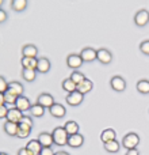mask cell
<instances>
[{
    "mask_svg": "<svg viewBox=\"0 0 149 155\" xmlns=\"http://www.w3.org/2000/svg\"><path fill=\"white\" fill-rule=\"evenodd\" d=\"M110 87L117 93H122L126 90V80L121 75H115L110 79Z\"/></svg>",
    "mask_w": 149,
    "mask_h": 155,
    "instance_id": "cell-6",
    "label": "cell"
},
{
    "mask_svg": "<svg viewBox=\"0 0 149 155\" xmlns=\"http://www.w3.org/2000/svg\"><path fill=\"white\" fill-rule=\"evenodd\" d=\"M49 113H50V116L54 118H62L67 114V109H65L64 105L56 102L54 105H52V106L49 107Z\"/></svg>",
    "mask_w": 149,
    "mask_h": 155,
    "instance_id": "cell-9",
    "label": "cell"
},
{
    "mask_svg": "<svg viewBox=\"0 0 149 155\" xmlns=\"http://www.w3.org/2000/svg\"><path fill=\"white\" fill-rule=\"evenodd\" d=\"M37 70H31V68H22V78L26 82L31 83L37 79Z\"/></svg>",
    "mask_w": 149,
    "mask_h": 155,
    "instance_id": "cell-22",
    "label": "cell"
},
{
    "mask_svg": "<svg viewBox=\"0 0 149 155\" xmlns=\"http://www.w3.org/2000/svg\"><path fill=\"white\" fill-rule=\"evenodd\" d=\"M54 154L56 153L52 150V147H42V150L40 153V155H54Z\"/></svg>",
    "mask_w": 149,
    "mask_h": 155,
    "instance_id": "cell-36",
    "label": "cell"
},
{
    "mask_svg": "<svg viewBox=\"0 0 149 155\" xmlns=\"http://www.w3.org/2000/svg\"><path fill=\"white\" fill-rule=\"evenodd\" d=\"M64 128H65V131H67V134L71 136V135L79 134V129H80V127H79V124H77L76 121L69 120V121H67V123L64 124Z\"/></svg>",
    "mask_w": 149,
    "mask_h": 155,
    "instance_id": "cell-27",
    "label": "cell"
},
{
    "mask_svg": "<svg viewBox=\"0 0 149 155\" xmlns=\"http://www.w3.org/2000/svg\"><path fill=\"white\" fill-rule=\"evenodd\" d=\"M96 60L103 65H109L113 61V53L106 48L96 49Z\"/></svg>",
    "mask_w": 149,
    "mask_h": 155,
    "instance_id": "cell-4",
    "label": "cell"
},
{
    "mask_svg": "<svg viewBox=\"0 0 149 155\" xmlns=\"http://www.w3.org/2000/svg\"><path fill=\"white\" fill-rule=\"evenodd\" d=\"M8 88V82L4 79V76L0 75V93H5Z\"/></svg>",
    "mask_w": 149,
    "mask_h": 155,
    "instance_id": "cell-34",
    "label": "cell"
},
{
    "mask_svg": "<svg viewBox=\"0 0 149 155\" xmlns=\"http://www.w3.org/2000/svg\"><path fill=\"white\" fill-rule=\"evenodd\" d=\"M3 3H4V0H0V8H2V5H3Z\"/></svg>",
    "mask_w": 149,
    "mask_h": 155,
    "instance_id": "cell-43",
    "label": "cell"
},
{
    "mask_svg": "<svg viewBox=\"0 0 149 155\" xmlns=\"http://www.w3.org/2000/svg\"><path fill=\"white\" fill-rule=\"evenodd\" d=\"M54 155H69V153H67V151H57V153L56 154H54Z\"/></svg>",
    "mask_w": 149,
    "mask_h": 155,
    "instance_id": "cell-42",
    "label": "cell"
},
{
    "mask_svg": "<svg viewBox=\"0 0 149 155\" xmlns=\"http://www.w3.org/2000/svg\"><path fill=\"white\" fill-rule=\"evenodd\" d=\"M125 155H140V151L137 148H133V150H128Z\"/></svg>",
    "mask_w": 149,
    "mask_h": 155,
    "instance_id": "cell-40",
    "label": "cell"
},
{
    "mask_svg": "<svg viewBox=\"0 0 149 155\" xmlns=\"http://www.w3.org/2000/svg\"><path fill=\"white\" fill-rule=\"evenodd\" d=\"M7 113H8L7 105H2V106H0V120L7 117Z\"/></svg>",
    "mask_w": 149,
    "mask_h": 155,
    "instance_id": "cell-37",
    "label": "cell"
},
{
    "mask_svg": "<svg viewBox=\"0 0 149 155\" xmlns=\"http://www.w3.org/2000/svg\"><path fill=\"white\" fill-rule=\"evenodd\" d=\"M37 104H40L41 106H43L45 109H49L52 105H54V97L49 93H42L37 97Z\"/></svg>",
    "mask_w": 149,
    "mask_h": 155,
    "instance_id": "cell-8",
    "label": "cell"
},
{
    "mask_svg": "<svg viewBox=\"0 0 149 155\" xmlns=\"http://www.w3.org/2000/svg\"><path fill=\"white\" fill-rule=\"evenodd\" d=\"M15 107H18L21 112H27V110H30V107H31V102H30V99L27 98V97L21 95L16 99Z\"/></svg>",
    "mask_w": 149,
    "mask_h": 155,
    "instance_id": "cell-16",
    "label": "cell"
},
{
    "mask_svg": "<svg viewBox=\"0 0 149 155\" xmlns=\"http://www.w3.org/2000/svg\"><path fill=\"white\" fill-rule=\"evenodd\" d=\"M80 56H81V59L84 63H92L96 60V49L87 46V48H84L81 52H80Z\"/></svg>",
    "mask_w": 149,
    "mask_h": 155,
    "instance_id": "cell-10",
    "label": "cell"
},
{
    "mask_svg": "<svg viewBox=\"0 0 149 155\" xmlns=\"http://www.w3.org/2000/svg\"><path fill=\"white\" fill-rule=\"evenodd\" d=\"M26 148L29 151H31L34 155H40L41 150H42V146L40 144L38 139H33V140H30V142L26 144Z\"/></svg>",
    "mask_w": 149,
    "mask_h": 155,
    "instance_id": "cell-26",
    "label": "cell"
},
{
    "mask_svg": "<svg viewBox=\"0 0 149 155\" xmlns=\"http://www.w3.org/2000/svg\"><path fill=\"white\" fill-rule=\"evenodd\" d=\"M38 142H40V144L42 146V147H52V146L54 144L52 132H46V131L41 132V134L38 135Z\"/></svg>",
    "mask_w": 149,
    "mask_h": 155,
    "instance_id": "cell-11",
    "label": "cell"
},
{
    "mask_svg": "<svg viewBox=\"0 0 149 155\" xmlns=\"http://www.w3.org/2000/svg\"><path fill=\"white\" fill-rule=\"evenodd\" d=\"M134 25H136L137 27H144L147 26L149 23V11L145 10V8H141V10H138L136 14H134Z\"/></svg>",
    "mask_w": 149,
    "mask_h": 155,
    "instance_id": "cell-3",
    "label": "cell"
},
{
    "mask_svg": "<svg viewBox=\"0 0 149 155\" xmlns=\"http://www.w3.org/2000/svg\"><path fill=\"white\" fill-rule=\"evenodd\" d=\"M21 64H22V68H31V70H37L38 59L37 57H23L22 56Z\"/></svg>",
    "mask_w": 149,
    "mask_h": 155,
    "instance_id": "cell-21",
    "label": "cell"
},
{
    "mask_svg": "<svg viewBox=\"0 0 149 155\" xmlns=\"http://www.w3.org/2000/svg\"><path fill=\"white\" fill-rule=\"evenodd\" d=\"M138 144H140V135H137L136 132H129V134H126L122 139V143H121V146H122L123 148H126V150L137 148Z\"/></svg>",
    "mask_w": 149,
    "mask_h": 155,
    "instance_id": "cell-1",
    "label": "cell"
},
{
    "mask_svg": "<svg viewBox=\"0 0 149 155\" xmlns=\"http://www.w3.org/2000/svg\"><path fill=\"white\" fill-rule=\"evenodd\" d=\"M52 135H53V142L56 146H67L69 135L67 134L64 127H56L52 132Z\"/></svg>",
    "mask_w": 149,
    "mask_h": 155,
    "instance_id": "cell-2",
    "label": "cell"
},
{
    "mask_svg": "<svg viewBox=\"0 0 149 155\" xmlns=\"http://www.w3.org/2000/svg\"><path fill=\"white\" fill-rule=\"evenodd\" d=\"M140 52L145 56H149V40H145L140 44Z\"/></svg>",
    "mask_w": 149,
    "mask_h": 155,
    "instance_id": "cell-33",
    "label": "cell"
},
{
    "mask_svg": "<svg viewBox=\"0 0 149 155\" xmlns=\"http://www.w3.org/2000/svg\"><path fill=\"white\" fill-rule=\"evenodd\" d=\"M3 129L4 132L8 135V136H16L18 135V129L19 125L16 123H11V121H5L4 125H3Z\"/></svg>",
    "mask_w": 149,
    "mask_h": 155,
    "instance_id": "cell-19",
    "label": "cell"
},
{
    "mask_svg": "<svg viewBox=\"0 0 149 155\" xmlns=\"http://www.w3.org/2000/svg\"><path fill=\"white\" fill-rule=\"evenodd\" d=\"M7 91H10L11 94L16 97H21L23 95V91H24V87L21 82H16V80H12V82H8V88Z\"/></svg>",
    "mask_w": 149,
    "mask_h": 155,
    "instance_id": "cell-13",
    "label": "cell"
},
{
    "mask_svg": "<svg viewBox=\"0 0 149 155\" xmlns=\"http://www.w3.org/2000/svg\"><path fill=\"white\" fill-rule=\"evenodd\" d=\"M136 88L140 94H149V80L148 79H141L137 82Z\"/></svg>",
    "mask_w": 149,
    "mask_h": 155,
    "instance_id": "cell-30",
    "label": "cell"
},
{
    "mask_svg": "<svg viewBox=\"0 0 149 155\" xmlns=\"http://www.w3.org/2000/svg\"><path fill=\"white\" fill-rule=\"evenodd\" d=\"M92 88H94V83L90 79H84L80 84H77V91H80L84 95L87 93H90V91H92Z\"/></svg>",
    "mask_w": 149,
    "mask_h": 155,
    "instance_id": "cell-24",
    "label": "cell"
},
{
    "mask_svg": "<svg viewBox=\"0 0 149 155\" xmlns=\"http://www.w3.org/2000/svg\"><path fill=\"white\" fill-rule=\"evenodd\" d=\"M61 87H62V90L64 91H67L68 94L69 93H72V91L74 90H77V84L73 82L71 78H67V79H64L62 80V83H61Z\"/></svg>",
    "mask_w": 149,
    "mask_h": 155,
    "instance_id": "cell-29",
    "label": "cell"
},
{
    "mask_svg": "<svg viewBox=\"0 0 149 155\" xmlns=\"http://www.w3.org/2000/svg\"><path fill=\"white\" fill-rule=\"evenodd\" d=\"M83 144H84V136H83L81 134H74V135H71V136L68 137L67 146H69V147L79 148V147H81Z\"/></svg>",
    "mask_w": 149,
    "mask_h": 155,
    "instance_id": "cell-12",
    "label": "cell"
},
{
    "mask_svg": "<svg viewBox=\"0 0 149 155\" xmlns=\"http://www.w3.org/2000/svg\"><path fill=\"white\" fill-rule=\"evenodd\" d=\"M18 155H34L31 151H29L26 147H22L18 150Z\"/></svg>",
    "mask_w": 149,
    "mask_h": 155,
    "instance_id": "cell-39",
    "label": "cell"
},
{
    "mask_svg": "<svg viewBox=\"0 0 149 155\" xmlns=\"http://www.w3.org/2000/svg\"><path fill=\"white\" fill-rule=\"evenodd\" d=\"M2 105H5V101H4V93H0V106Z\"/></svg>",
    "mask_w": 149,
    "mask_h": 155,
    "instance_id": "cell-41",
    "label": "cell"
},
{
    "mask_svg": "<svg viewBox=\"0 0 149 155\" xmlns=\"http://www.w3.org/2000/svg\"><path fill=\"white\" fill-rule=\"evenodd\" d=\"M0 155H8L7 153H0Z\"/></svg>",
    "mask_w": 149,
    "mask_h": 155,
    "instance_id": "cell-44",
    "label": "cell"
},
{
    "mask_svg": "<svg viewBox=\"0 0 149 155\" xmlns=\"http://www.w3.org/2000/svg\"><path fill=\"white\" fill-rule=\"evenodd\" d=\"M8 19V14L5 10H3V8H0V23H4L5 21Z\"/></svg>",
    "mask_w": 149,
    "mask_h": 155,
    "instance_id": "cell-38",
    "label": "cell"
},
{
    "mask_svg": "<svg viewBox=\"0 0 149 155\" xmlns=\"http://www.w3.org/2000/svg\"><path fill=\"white\" fill-rule=\"evenodd\" d=\"M38 54V48L34 44H26L22 48V56L23 57H37Z\"/></svg>",
    "mask_w": 149,
    "mask_h": 155,
    "instance_id": "cell-17",
    "label": "cell"
},
{
    "mask_svg": "<svg viewBox=\"0 0 149 155\" xmlns=\"http://www.w3.org/2000/svg\"><path fill=\"white\" fill-rule=\"evenodd\" d=\"M18 99V97L11 94L10 91H5L4 93V101H5V105H14L15 106V102Z\"/></svg>",
    "mask_w": 149,
    "mask_h": 155,
    "instance_id": "cell-32",
    "label": "cell"
},
{
    "mask_svg": "<svg viewBox=\"0 0 149 155\" xmlns=\"http://www.w3.org/2000/svg\"><path fill=\"white\" fill-rule=\"evenodd\" d=\"M65 101H67V104L69 105V106H79V105L83 104V101H84V94H81L80 91L74 90L72 93H69L67 95V98H65Z\"/></svg>",
    "mask_w": 149,
    "mask_h": 155,
    "instance_id": "cell-5",
    "label": "cell"
},
{
    "mask_svg": "<svg viewBox=\"0 0 149 155\" xmlns=\"http://www.w3.org/2000/svg\"><path fill=\"white\" fill-rule=\"evenodd\" d=\"M31 134V132H29V131H24V129H18V135L16 136L19 137V139H26L29 135Z\"/></svg>",
    "mask_w": 149,
    "mask_h": 155,
    "instance_id": "cell-35",
    "label": "cell"
},
{
    "mask_svg": "<svg viewBox=\"0 0 149 155\" xmlns=\"http://www.w3.org/2000/svg\"><path fill=\"white\" fill-rule=\"evenodd\" d=\"M23 117V112H21V110L18 109V107H10L8 109V113H7V121H11V123H16L18 124L19 121H21V118Z\"/></svg>",
    "mask_w": 149,
    "mask_h": 155,
    "instance_id": "cell-14",
    "label": "cell"
},
{
    "mask_svg": "<svg viewBox=\"0 0 149 155\" xmlns=\"http://www.w3.org/2000/svg\"><path fill=\"white\" fill-rule=\"evenodd\" d=\"M18 125H19V129H24V131L31 132L34 123H33V118L30 117V116H24L23 114V117H22L21 121L18 123Z\"/></svg>",
    "mask_w": 149,
    "mask_h": 155,
    "instance_id": "cell-20",
    "label": "cell"
},
{
    "mask_svg": "<svg viewBox=\"0 0 149 155\" xmlns=\"http://www.w3.org/2000/svg\"><path fill=\"white\" fill-rule=\"evenodd\" d=\"M29 112H30V114H31V117L41 118V117H43V114H45V107L41 106L40 104H34V105H31Z\"/></svg>",
    "mask_w": 149,
    "mask_h": 155,
    "instance_id": "cell-25",
    "label": "cell"
},
{
    "mask_svg": "<svg viewBox=\"0 0 149 155\" xmlns=\"http://www.w3.org/2000/svg\"><path fill=\"white\" fill-rule=\"evenodd\" d=\"M83 63L84 61H83L80 53H71V54H68V57H67V65L73 71L79 70L83 65Z\"/></svg>",
    "mask_w": 149,
    "mask_h": 155,
    "instance_id": "cell-7",
    "label": "cell"
},
{
    "mask_svg": "<svg viewBox=\"0 0 149 155\" xmlns=\"http://www.w3.org/2000/svg\"><path fill=\"white\" fill-rule=\"evenodd\" d=\"M100 140L103 144L104 143L111 142V140H117V132H115L113 128L104 129V131H102V134H100Z\"/></svg>",
    "mask_w": 149,
    "mask_h": 155,
    "instance_id": "cell-18",
    "label": "cell"
},
{
    "mask_svg": "<svg viewBox=\"0 0 149 155\" xmlns=\"http://www.w3.org/2000/svg\"><path fill=\"white\" fill-rule=\"evenodd\" d=\"M29 5V0H11V8L16 12L24 11Z\"/></svg>",
    "mask_w": 149,
    "mask_h": 155,
    "instance_id": "cell-23",
    "label": "cell"
},
{
    "mask_svg": "<svg viewBox=\"0 0 149 155\" xmlns=\"http://www.w3.org/2000/svg\"><path fill=\"white\" fill-rule=\"evenodd\" d=\"M69 78H71V79L73 80L74 83H76V84H80V83H81V82H83V80H84V79H87L84 74H83V72H80L79 70L73 71V72L71 74V76H69Z\"/></svg>",
    "mask_w": 149,
    "mask_h": 155,
    "instance_id": "cell-31",
    "label": "cell"
},
{
    "mask_svg": "<svg viewBox=\"0 0 149 155\" xmlns=\"http://www.w3.org/2000/svg\"><path fill=\"white\" fill-rule=\"evenodd\" d=\"M52 68L50 60L48 57H40L38 59V64H37V72L38 74H48Z\"/></svg>",
    "mask_w": 149,
    "mask_h": 155,
    "instance_id": "cell-15",
    "label": "cell"
},
{
    "mask_svg": "<svg viewBox=\"0 0 149 155\" xmlns=\"http://www.w3.org/2000/svg\"><path fill=\"white\" fill-rule=\"evenodd\" d=\"M103 147H104V150H106L107 153L115 154V153L119 151V148L122 147V146H121V143H118L117 140H111V142H109V143H104Z\"/></svg>",
    "mask_w": 149,
    "mask_h": 155,
    "instance_id": "cell-28",
    "label": "cell"
}]
</instances>
